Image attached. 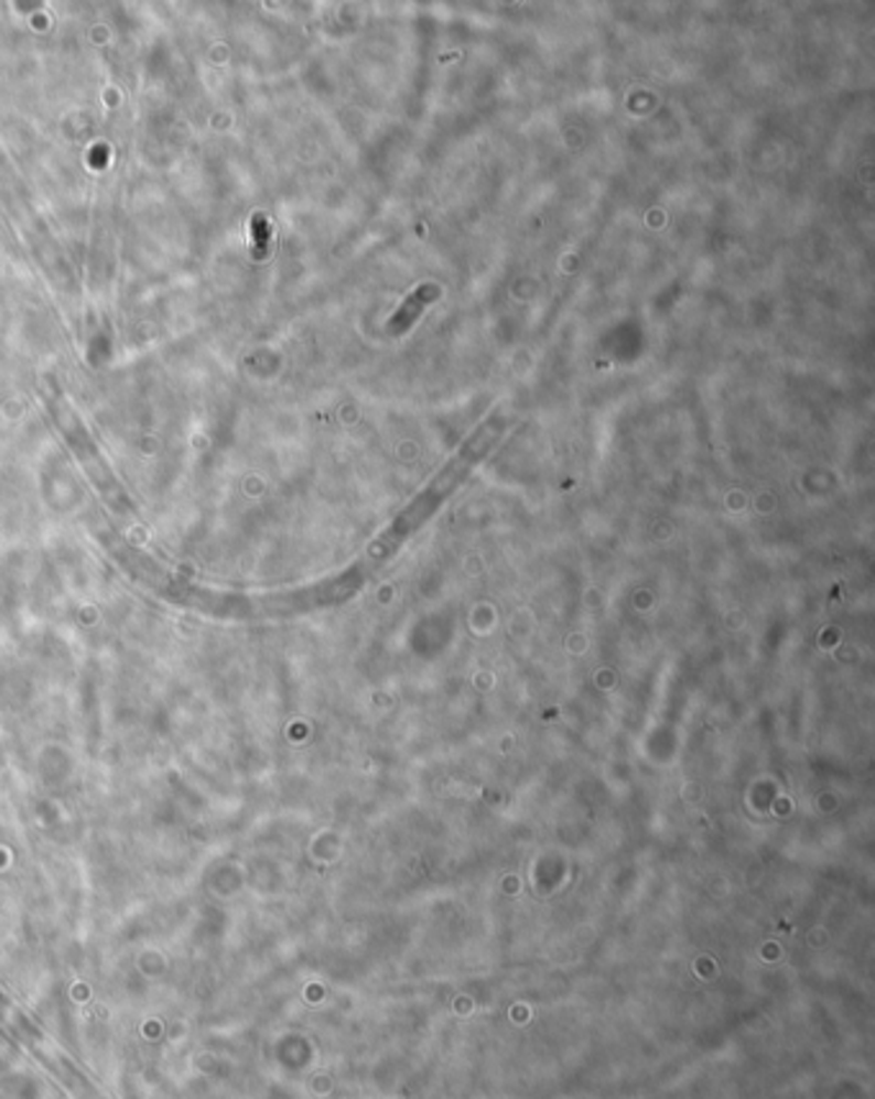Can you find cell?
<instances>
[{"instance_id":"2","label":"cell","mask_w":875,"mask_h":1099,"mask_svg":"<svg viewBox=\"0 0 875 1099\" xmlns=\"http://www.w3.org/2000/svg\"><path fill=\"white\" fill-rule=\"evenodd\" d=\"M268 252H270V226H268V222L257 216L255 219V257L257 260H262V257H268Z\"/></svg>"},{"instance_id":"1","label":"cell","mask_w":875,"mask_h":1099,"mask_svg":"<svg viewBox=\"0 0 875 1099\" xmlns=\"http://www.w3.org/2000/svg\"><path fill=\"white\" fill-rule=\"evenodd\" d=\"M436 295H440V288L436 285H421L413 291L409 299L403 301V306L396 311L393 319H390V324H388V332L393 334V337H398V334H403V332H409L411 330V324L417 322L421 311H424V306H429Z\"/></svg>"}]
</instances>
